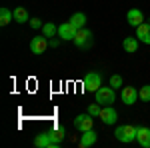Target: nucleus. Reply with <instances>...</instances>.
<instances>
[{"label": "nucleus", "mask_w": 150, "mask_h": 148, "mask_svg": "<svg viewBox=\"0 0 150 148\" xmlns=\"http://www.w3.org/2000/svg\"><path fill=\"white\" fill-rule=\"evenodd\" d=\"M136 126L132 124H124V126H118L114 132V136L118 142H124V144H130V142H134L136 140Z\"/></svg>", "instance_id": "obj_1"}, {"label": "nucleus", "mask_w": 150, "mask_h": 148, "mask_svg": "<svg viewBox=\"0 0 150 148\" xmlns=\"http://www.w3.org/2000/svg\"><path fill=\"white\" fill-rule=\"evenodd\" d=\"M96 96V102L98 104H112L116 100V92L112 86H100L98 90L94 92Z\"/></svg>", "instance_id": "obj_2"}, {"label": "nucleus", "mask_w": 150, "mask_h": 148, "mask_svg": "<svg viewBox=\"0 0 150 148\" xmlns=\"http://www.w3.org/2000/svg\"><path fill=\"white\" fill-rule=\"evenodd\" d=\"M82 86H84L86 92H96L102 86V76H100L98 72H88V74L84 76V80H82Z\"/></svg>", "instance_id": "obj_3"}, {"label": "nucleus", "mask_w": 150, "mask_h": 148, "mask_svg": "<svg viewBox=\"0 0 150 148\" xmlns=\"http://www.w3.org/2000/svg\"><path fill=\"white\" fill-rule=\"evenodd\" d=\"M72 42L78 46V48H90L92 42H94L92 32H90L88 28H78V32H76V36H74V40H72Z\"/></svg>", "instance_id": "obj_4"}, {"label": "nucleus", "mask_w": 150, "mask_h": 148, "mask_svg": "<svg viewBox=\"0 0 150 148\" xmlns=\"http://www.w3.org/2000/svg\"><path fill=\"white\" fill-rule=\"evenodd\" d=\"M74 126L80 130V132H86V130H92L94 128V116L90 114H78L76 118H74Z\"/></svg>", "instance_id": "obj_5"}, {"label": "nucleus", "mask_w": 150, "mask_h": 148, "mask_svg": "<svg viewBox=\"0 0 150 148\" xmlns=\"http://www.w3.org/2000/svg\"><path fill=\"white\" fill-rule=\"evenodd\" d=\"M76 32H78V28L70 22V20L68 22H62L60 26H58V36H60L62 40H74Z\"/></svg>", "instance_id": "obj_6"}, {"label": "nucleus", "mask_w": 150, "mask_h": 148, "mask_svg": "<svg viewBox=\"0 0 150 148\" xmlns=\"http://www.w3.org/2000/svg\"><path fill=\"white\" fill-rule=\"evenodd\" d=\"M48 40H46V36L42 34V36H34L32 40H30V52L32 54H44V50L48 48Z\"/></svg>", "instance_id": "obj_7"}, {"label": "nucleus", "mask_w": 150, "mask_h": 148, "mask_svg": "<svg viewBox=\"0 0 150 148\" xmlns=\"http://www.w3.org/2000/svg\"><path fill=\"white\" fill-rule=\"evenodd\" d=\"M98 118H100L106 126H110V124H114L116 120H118V112H116L110 104H106V106L102 108V112H100V116H98Z\"/></svg>", "instance_id": "obj_8"}, {"label": "nucleus", "mask_w": 150, "mask_h": 148, "mask_svg": "<svg viewBox=\"0 0 150 148\" xmlns=\"http://www.w3.org/2000/svg\"><path fill=\"white\" fill-rule=\"evenodd\" d=\"M138 90L134 88V86H122V102L124 104H136L138 102Z\"/></svg>", "instance_id": "obj_9"}, {"label": "nucleus", "mask_w": 150, "mask_h": 148, "mask_svg": "<svg viewBox=\"0 0 150 148\" xmlns=\"http://www.w3.org/2000/svg\"><path fill=\"white\" fill-rule=\"evenodd\" d=\"M136 142L144 148H150V128L148 126H138V130H136Z\"/></svg>", "instance_id": "obj_10"}, {"label": "nucleus", "mask_w": 150, "mask_h": 148, "mask_svg": "<svg viewBox=\"0 0 150 148\" xmlns=\"http://www.w3.org/2000/svg\"><path fill=\"white\" fill-rule=\"evenodd\" d=\"M96 140H98V134L94 132V128L92 130H86V132H82V136H80V146L82 148H90L96 144Z\"/></svg>", "instance_id": "obj_11"}, {"label": "nucleus", "mask_w": 150, "mask_h": 148, "mask_svg": "<svg viewBox=\"0 0 150 148\" xmlns=\"http://www.w3.org/2000/svg\"><path fill=\"white\" fill-rule=\"evenodd\" d=\"M126 20L130 26H140V24L144 22V14L138 10V8H130L126 14Z\"/></svg>", "instance_id": "obj_12"}, {"label": "nucleus", "mask_w": 150, "mask_h": 148, "mask_svg": "<svg viewBox=\"0 0 150 148\" xmlns=\"http://www.w3.org/2000/svg\"><path fill=\"white\" fill-rule=\"evenodd\" d=\"M136 38L144 44H150V24L142 22L140 26H136Z\"/></svg>", "instance_id": "obj_13"}, {"label": "nucleus", "mask_w": 150, "mask_h": 148, "mask_svg": "<svg viewBox=\"0 0 150 148\" xmlns=\"http://www.w3.org/2000/svg\"><path fill=\"white\" fill-rule=\"evenodd\" d=\"M48 134H50V140H52V146H50V148H56V146H60V142H62V138H64L66 132H64V128H62V126H56V128H54V130H50Z\"/></svg>", "instance_id": "obj_14"}, {"label": "nucleus", "mask_w": 150, "mask_h": 148, "mask_svg": "<svg viewBox=\"0 0 150 148\" xmlns=\"http://www.w3.org/2000/svg\"><path fill=\"white\" fill-rule=\"evenodd\" d=\"M34 146H38V148H50V146H52V140H50V134H48V132H42V134H36V138H34Z\"/></svg>", "instance_id": "obj_15"}, {"label": "nucleus", "mask_w": 150, "mask_h": 148, "mask_svg": "<svg viewBox=\"0 0 150 148\" xmlns=\"http://www.w3.org/2000/svg\"><path fill=\"white\" fill-rule=\"evenodd\" d=\"M12 12H14V20H16V22H20V24L30 22V20H28V12H26V8L18 6V8H14Z\"/></svg>", "instance_id": "obj_16"}, {"label": "nucleus", "mask_w": 150, "mask_h": 148, "mask_svg": "<svg viewBox=\"0 0 150 148\" xmlns=\"http://www.w3.org/2000/svg\"><path fill=\"white\" fill-rule=\"evenodd\" d=\"M70 22L74 24L76 28H84V24H86V14H84V12H76V14H72V16H70Z\"/></svg>", "instance_id": "obj_17"}, {"label": "nucleus", "mask_w": 150, "mask_h": 148, "mask_svg": "<svg viewBox=\"0 0 150 148\" xmlns=\"http://www.w3.org/2000/svg\"><path fill=\"white\" fill-rule=\"evenodd\" d=\"M14 18V12H10L8 8H0V26H8Z\"/></svg>", "instance_id": "obj_18"}, {"label": "nucleus", "mask_w": 150, "mask_h": 148, "mask_svg": "<svg viewBox=\"0 0 150 148\" xmlns=\"http://www.w3.org/2000/svg\"><path fill=\"white\" fill-rule=\"evenodd\" d=\"M122 46H124L126 52H136L138 50V38H124Z\"/></svg>", "instance_id": "obj_19"}, {"label": "nucleus", "mask_w": 150, "mask_h": 148, "mask_svg": "<svg viewBox=\"0 0 150 148\" xmlns=\"http://www.w3.org/2000/svg\"><path fill=\"white\" fill-rule=\"evenodd\" d=\"M42 34L46 36V38H52L54 34H58V26H54L52 22H46L42 26Z\"/></svg>", "instance_id": "obj_20"}, {"label": "nucleus", "mask_w": 150, "mask_h": 148, "mask_svg": "<svg viewBox=\"0 0 150 148\" xmlns=\"http://www.w3.org/2000/svg\"><path fill=\"white\" fill-rule=\"evenodd\" d=\"M110 86H112V88H122V86H124V82H122V76H120V74H112V76H110Z\"/></svg>", "instance_id": "obj_21"}, {"label": "nucleus", "mask_w": 150, "mask_h": 148, "mask_svg": "<svg viewBox=\"0 0 150 148\" xmlns=\"http://www.w3.org/2000/svg\"><path fill=\"white\" fill-rule=\"evenodd\" d=\"M138 96H140V100L148 102V100H150V84H146V86H140Z\"/></svg>", "instance_id": "obj_22"}, {"label": "nucleus", "mask_w": 150, "mask_h": 148, "mask_svg": "<svg viewBox=\"0 0 150 148\" xmlns=\"http://www.w3.org/2000/svg\"><path fill=\"white\" fill-rule=\"evenodd\" d=\"M100 112H102V106H100L98 102H94V104H90V106H88V114H90V116H94V118H98V116H100Z\"/></svg>", "instance_id": "obj_23"}, {"label": "nucleus", "mask_w": 150, "mask_h": 148, "mask_svg": "<svg viewBox=\"0 0 150 148\" xmlns=\"http://www.w3.org/2000/svg\"><path fill=\"white\" fill-rule=\"evenodd\" d=\"M30 26H32L34 30H38V28H42L44 24H42V20H40V18H30Z\"/></svg>", "instance_id": "obj_24"}, {"label": "nucleus", "mask_w": 150, "mask_h": 148, "mask_svg": "<svg viewBox=\"0 0 150 148\" xmlns=\"http://www.w3.org/2000/svg\"><path fill=\"white\" fill-rule=\"evenodd\" d=\"M48 44H50V48H58L60 46V40L58 38H52V40H48Z\"/></svg>", "instance_id": "obj_25"}]
</instances>
